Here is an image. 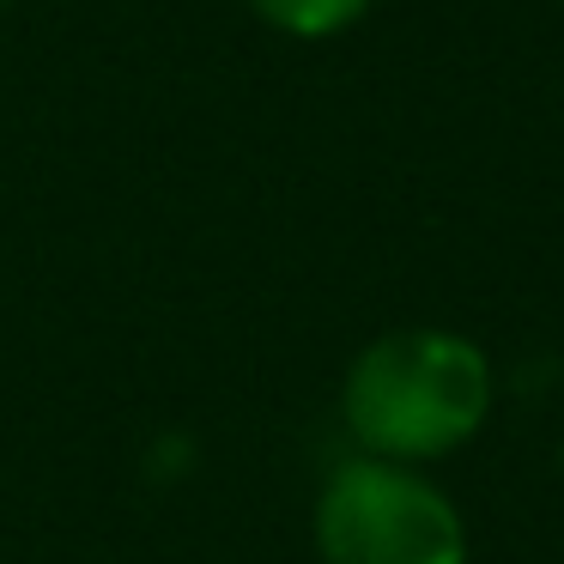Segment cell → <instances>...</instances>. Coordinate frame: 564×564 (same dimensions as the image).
<instances>
[{
  "label": "cell",
  "mask_w": 564,
  "mask_h": 564,
  "mask_svg": "<svg viewBox=\"0 0 564 564\" xmlns=\"http://www.w3.org/2000/svg\"><path fill=\"white\" fill-rule=\"evenodd\" d=\"M498 382L479 340L455 328H389L346 365L340 419L358 455L437 462L486 431Z\"/></svg>",
  "instance_id": "obj_1"
},
{
  "label": "cell",
  "mask_w": 564,
  "mask_h": 564,
  "mask_svg": "<svg viewBox=\"0 0 564 564\" xmlns=\"http://www.w3.org/2000/svg\"><path fill=\"white\" fill-rule=\"evenodd\" d=\"M322 564H467L455 498L406 462L352 455L316 491Z\"/></svg>",
  "instance_id": "obj_2"
},
{
  "label": "cell",
  "mask_w": 564,
  "mask_h": 564,
  "mask_svg": "<svg viewBox=\"0 0 564 564\" xmlns=\"http://www.w3.org/2000/svg\"><path fill=\"white\" fill-rule=\"evenodd\" d=\"M243 7L273 31V37L328 43V37H340V31H352L377 0H243Z\"/></svg>",
  "instance_id": "obj_3"
},
{
  "label": "cell",
  "mask_w": 564,
  "mask_h": 564,
  "mask_svg": "<svg viewBox=\"0 0 564 564\" xmlns=\"http://www.w3.org/2000/svg\"><path fill=\"white\" fill-rule=\"evenodd\" d=\"M0 7H13V0H0Z\"/></svg>",
  "instance_id": "obj_4"
},
{
  "label": "cell",
  "mask_w": 564,
  "mask_h": 564,
  "mask_svg": "<svg viewBox=\"0 0 564 564\" xmlns=\"http://www.w3.org/2000/svg\"><path fill=\"white\" fill-rule=\"evenodd\" d=\"M558 13H564V0H558Z\"/></svg>",
  "instance_id": "obj_5"
}]
</instances>
